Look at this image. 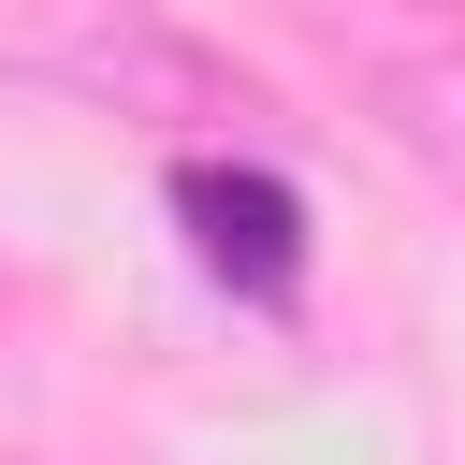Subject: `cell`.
<instances>
[{"instance_id":"2","label":"cell","mask_w":465,"mask_h":465,"mask_svg":"<svg viewBox=\"0 0 465 465\" xmlns=\"http://www.w3.org/2000/svg\"><path fill=\"white\" fill-rule=\"evenodd\" d=\"M174 189H189V218H203V262H218V276L291 291V262H305V247H291V189H276V174H218V160H189Z\"/></svg>"},{"instance_id":"1","label":"cell","mask_w":465,"mask_h":465,"mask_svg":"<svg viewBox=\"0 0 465 465\" xmlns=\"http://www.w3.org/2000/svg\"><path fill=\"white\" fill-rule=\"evenodd\" d=\"M0 73L87 102V116H131V131H232L247 116V73L174 29L160 0H0Z\"/></svg>"}]
</instances>
